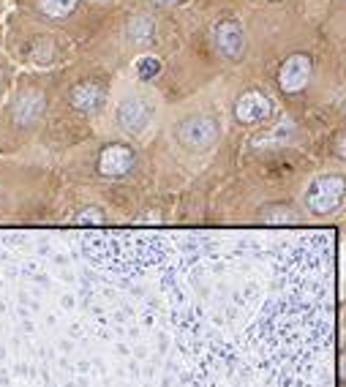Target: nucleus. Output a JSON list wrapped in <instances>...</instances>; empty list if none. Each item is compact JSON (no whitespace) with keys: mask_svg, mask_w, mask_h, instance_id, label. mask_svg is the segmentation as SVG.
I'll return each instance as SVG.
<instances>
[{"mask_svg":"<svg viewBox=\"0 0 346 387\" xmlns=\"http://www.w3.org/2000/svg\"><path fill=\"white\" fill-rule=\"evenodd\" d=\"M270 112H273V102L267 99L265 93H259V90H248L235 104V118L240 123H245V125L262 123L265 118H270Z\"/></svg>","mask_w":346,"mask_h":387,"instance_id":"obj_5","label":"nucleus"},{"mask_svg":"<svg viewBox=\"0 0 346 387\" xmlns=\"http://www.w3.org/2000/svg\"><path fill=\"white\" fill-rule=\"evenodd\" d=\"M346 197V178L341 175H319L314 178L306 191V204L316 216H330L338 210Z\"/></svg>","mask_w":346,"mask_h":387,"instance_id":"obj_1","label":"nucleus"},{"mask_svg":"<svg viewBox=\"0 0 346 387\" xmlns=\"http://www.w3.org/2000/svg\"><path fill=\"white\" fill-rule=\"evenodd\" d=\"M104 104H106V93H104L101 85H96V82H77L71 87V106L85 112V115L101 112Z\"/></svg>","mask_w":346,"mask_h":387,"instance_id":"obj_9","label":"nucleus"},{"mask_svg":"<svg viewBox=\"0 0 346 387\" xmlns=\"http://www.w3.org/2000/svg\"><path fill=\"white\" fill-rule=\"evenodd\" d=\"M80 221H82V224H99V221H104V213H101V210H96V207H90V210H82Z\"/></svg>","mask_w":346,"mask_h":387,"instance_id":"obj_13","label":"nucleus"},{"mask_svg":"<svg viewBox=\"0 0 346 387\" xmlns=\"http://www.w3.org/2000/svg\"><path fill=\"white\" fill-rule=\"evenodd\" d=\"M128 39L134 41V44H144V41H150L153 36V22L147 20V17H134V20L128 22Z\"/></svg>","mask_w":346,"mask_h":387,"instance_id":"obj_11","label":"nucleus"},{"mask_svg":"<svg viewBox=\"0 0 346 387\" xmlns=\"http://www.w3.org/2000/svg\"><path fill=\"white\" fill-rule=\"evenodd\" d=\"M341 374H344V379H346V360H344V368H341Z\"/></svg>","mask_w":346,"mask_h":387,"instance_id":"obj_15","label":"nucleus"},{"mask_svg":"<svg viewBox=\"0 0 346 387\" xmlns=\"http://www.w3.org/2000/svg\"><path fill=\"white\" fill-rule=\"evenodd\" d=\"M150 121H153V109L140 96H128V99H123L118 104V125L125 134L140 137L144 128L150 125Z\"/></svg>","mask_w":346,"mask_h":387,"instance_id":"obj_3","label":"nucleus"},{"mask_svg":"<svg viewBox=\"0 0 346 387\" xmlns=\"http://www.w3.org/2000/svg\"><path fill=\"white\" fill-rule=\"evenodd\" d=\"M311 58L308 55H289L281 63V71H278V85L284 93H300L311 80Z\"/></svg>","mask_w":346,"mask_h":387,"instance_id":"obj_4","label":"nucleus"},{"mask_svg":"<svg viewBox=\"0 0 346 387\" xmlns=\"http://www.w3.org/2000/svg\"><path fill=\"white\" fill-rule=\"evenodd\" d=\"M218 131H221L218 123H216V118H210V115H194V118H185V121L178 123V128H175L178 142L183 145L185 150H194V153L213 147L216 140H218Z\"/></svg>","mask_w":346,"mask_h":387,"instance_id":"obj_2","label":"nucleus"},{"mask_svg":"<svg viewBox=\"0 0 346 387\" xmlns=\"http://www.w3.org/2000/svg\"><path fill=\"white\" fill-rule=\"evenodd\" d=\"M44 112H47V96L41 90H22L14 102V123L22 128L36 125Z\"/></svg>","mask_w":346,"mask_h":387,"instance_id":"obj_6","label":"nucleus"},{"mask_svg":"<svg viewBox=\"0 0 346 387\" xmlns=\"http://www.w3.org/2000/svg\"><path fill=\"white\" fill-rule=\"evenodd\" d=\"M216 44L221 49V55L229 61H240L245 55V33L240 27V22L235 20H224L218 22L216 27Z\"/></svg>","mask_w":346,"mask_h":387,"instance_id":"obj_7","label":"nucleus"},{"mask_svg":"<svg viewBox=\"0 0 346 387\" xmlns=\"http://www.w3.org/2000/svg\"><path fill=\"white\" fill-rule=\"evenodd\" d=\"M338 153H341V156L346 159V137L341 140V142H338Z\"/></svg>","mask_w":346,"mask_h":387,"instance_id":"obj_14","label":"nucleus"},{"mask_svg":"<svg viewBox=\"0 0 346 387\" xmlns=\"http://www.w3.org/2000/svg\"><path fill=\"white\" fill-rule=\"evenodd\" d=\"M77 3H80V0H39V8L41 14H47V17H52V20H63V17L74 14Z\"/></svg>","mask_w":346,"mask_h":387,"instance_id":"obj_10","label":"nucleus"},{"mask_svg":"<svg viewBox=\"0 0 346 387\" xmlns=\"http://www.w3.org/2000/svg\"><path fill=\"white\" fill-rule=\"evenodd\" d=\"M161 74V61L159 58H153V55H144V58H140L137 61V77L142 82H150L156 80Z\"/></svg>","mask_w":346,"mask_h":387,"instance_id":"obj_12","label":"nucleus"},{"mask_svg":"<svg viewBox=\"0 0 346 387\" xmlns=\"http://www.w3.org/2000/svg\"><path fill=\"white\" fill-rule=\"evenodd\" d=\"M134 166V150L125 145H106L99 156V172L104 178H123Z\"/></svg>","mask_w":346,"mask_h":387,"instance_id":"obj_8","label":"nucleus"}]
</instances>
